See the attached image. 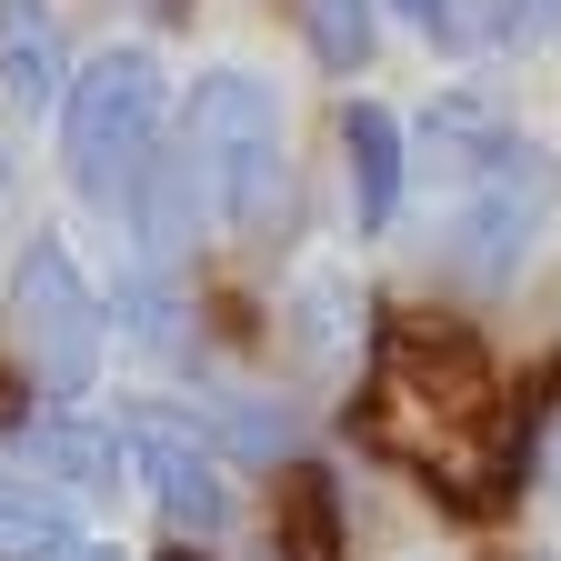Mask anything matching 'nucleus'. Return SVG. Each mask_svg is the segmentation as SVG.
Masks as SVG:
<instances>
[{
	"mask_svg": "<svg viewBox=\"0 0 561 561\" xmlns=\"http://www.w3.org/2000/svg\"><path fill=\"white\" fill-rule=\"evenodd\" d=\"M371 432L411 461H432L442 481H471L481 432H491V362L481 341L451 321H401L381 341V381H371Z\"/></svg>",
	"mask_w": 561,
	"mask_h": 561,
	"instance_id": "nucleus-1",
	"label": "nucleus"
},
{
	"mask_svg": "<svg viewBox=\"0 0 561 561\" xmlns=\"http://www.w3.org/2000/svg\"><path fill=\"white\" fill-rule=\"evenodd\" d=\"M181 140L201 161V191H210V221L221 231H271L291 210V140H280L271 70H251V60L201 70L191 101H181Z\"/></svg>",
	"mask_w": 561,
	"mask_h": 561,
	"instance_id": "nucleus-2",
	"label": "nucleus"
},
{
	"mask_svg": "<svg viewBox=\"0 0 561 561\" xmlns=\"http://www.w3.org/2000/svg\"><path fill=\"white\" fill-rule=\"evenodd\" d=\"M161 111H171V91H161V60L140 41L91 50L81 70H70V101H60V171H70V191L130 201V181L161 151Z\"/></svg>",
	"mask_w": 561,
	"mask_h": 561,
	"instance_id": "nucleus-3",
	"label": "nucleus"
},
{
	"mask_svg": "<svg viewBox=\"0 0 561 561\" xmlns=\"http://www.w3.org/2000/svg\"><path fill=\"white\" fill-rule=\"evenodd\" d=\"M11 341L41 371V391H91V371H101V291L81 280V261H70L50 231L11 271Z\"/></svg>",
	"mask_w": 561,
	"mask_h": 561,
	"instance_id": "nucleus-4",
	"label": "nucleus"
},
{
	"mask_svg": "<svg viewBox=\"0 0 561 561\" xmlns=\"http://www.w3.org/2000/svg\"><path fill=\"white\" fill-rule=\"evenodd\" d=\"M541 221H551V191H541V161H531V171H502V181H471V191H451V201H442V231H432V251H442V261L471 280V291H502V280L531 261Z\"/></svg>",
	"mask_w": 561,
	"mask_h": 561,
	"instance_id": "nucleus-5",
	"label": "nucleus"
},
{
	"mask_svg": "<svg viewBox=\"0 0 561 561\" xmlns=\"http://www.w3.org/2000/svg\"><path fill=\"white\" fill-rule=\"evenodd\" d=\"M130 471L151 481L171 531H221L231 522V451H210L191 421H130Z\"/></svg>",
	"mask_w": 561,
	"mask_h": 561,
	"instance_id": "nucleus-6",
	"label": "nucleus"
},
{
	"mask_svg": "<svg viewBox=\"0 0 561 561\" xmlns=\"http://www.w3.org/2000/svg\"><path fill=\"white\" fill-rule=\"evenodd\" d=\"M21 461H41L60 491H121V471H130V432L111 411H91V391H50V411L21 432Z\"/></svg>",
	"mask_w": 561,
	"mask_h": 561,
	"instance_id": "nucleus-7",
	"label": "nucleus"
},
{
	"mask_svg": "<svg viewBox=\"0 0 561 561\" xmlns=\"http://www.w3.org/2000/svg\"><path fill=\"white\" fill-rule=\"evenodd\" d=\"M70 31H60V11L50 0H0V91H11V111H50L60 121V101H70Z\"/></svg>",
	"mask_w": 561,
	"mask_h": 561,
	"instance_id": "nucleus-8",
	"label": "nucleus"
},
{
	"mask_svg": "<svg viewBox=\"0 0 561 561\" xmlns=\"http://www.w3.org/2000/svg\"><path fill=\"white\" fill-rule=\"evenodd\" d=\"M70 541H81V522H70V491L41 471V461H0V561H60Z\"/></svg>",
	"mask_w": 561,
	"mask_h": 561,
	"instance_id": "nucleus-9",
	"label": "nucleus"
},
{
	"mask_svg": "<svg viewBox=\"0 0 561 561\" xmlns=\"http://www.w3.org/2000/svg\"><path fill=\"white\" fill-rule=\"evenodd\" d=\"M341 140H351V181H362V231H391V221H401L411 130H401L381 101H351V111H341Z\"/></svg>",
	"mask_w": 561,
	"mask_h": 561,
	"instance_id": "nucleus-10",
	"label": "nucleus"
},
{
	"mask_svg": "<svg viewBox=\"0 0 561 561\" xmlns=\"http://www.w3.org/2000/svg\"><path fill=\"white\" fill-rule=\"evenodd\" d=\"M301 41H311L321 70H362L381 50V11L371 0H301Z\"/></svg>",
	"mask_w": 561,
	"mask_h": 561,
	"instance_id": "nucleus-11",
	"label": "nucleus"
},
{
	"mask_svg": "<svg viewBox=\"0 0 561 561\" xmlns=\"http://www.w3.org/2000/svg\"><path fill=\"white\" fill-rule=\"evenodd\" d=\"M351 321H362V291H351L341 271H311L301 291H291V341L311 351V362H321V351H341V341H351Z\"/></svg>",
	"mask_w": 561,
	"mask_h": 561,
	"instance_id": "nucleus-12",
	"label": "nucleus"
},
{
	"mask_svg": "<svg viewBox=\"0 0 561 561\" xmlns=\"http://www.w3.org/2000/svg\"><path fill=\"white\" fill-rule=\"evenodd\" d=\"M411 31H432L442 50H481L491 41V0H401Z\"/></svg>",
	"mask_w": 561,
	"mask_h": 561,
	"instance_id": "nucleus-13",
	"label": "nucleus"
},
{
	"mask_svg": "<svg viewBox=\"0 0 561 561\" xmlns=\"http://www.w3.org/2000/svg\"><path fill=\"white\" fill-rule=\"evenodd\" d=\"M561 0H491V41H551Z\"/></svg>",
	"mask_w": 561,
	"mask_h": 561,
	"instance_id": "nucleus-14",
	"label": "nucleus"
},
{
	"mask_svg": "<svg viewBox=\"0 0 561 561\" xmlns=\"http://www.w3.org/2000/svg\"><path fill=\"white\" fill-rule=\"evenodd\" d=\"M531 481H541V502H551V522H561V411L541 421V451H531Z\"/></svg>",
	"mask_w": 561,
	"mask_h": 561,
	"instance_id": "nucleus-15",
	"label": "nucleus"
},
{
	"mask_svg": "<svg viewBox=\"0 0 561 561\" xmlns=\"http://www.w3.org/2000/svg\"><path fill=\"white\" fill-rule=\"evenodd\" d=\"M60 561H121V551H101V541H70V551H60Z\"/></svg>",
	"mask_w": 561,
	"mask_h": 561,
	"instance_id": "nucleus-16",
	"label": "nucleus"
}]
</instances>
